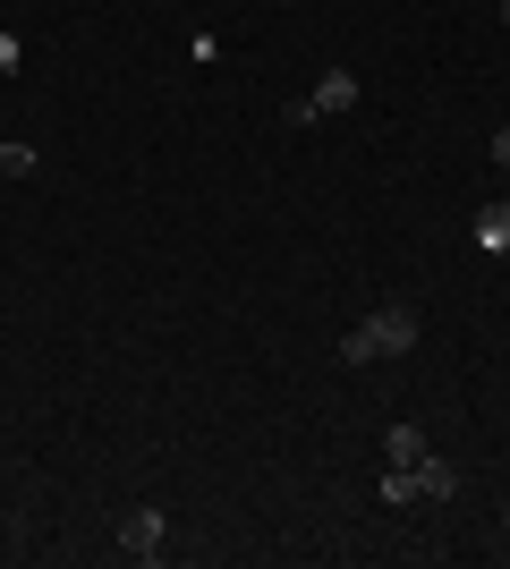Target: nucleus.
I'll list each match as a JSON object with an SVG mask.
<instances>
[{
	"label": "nucleus",
	"mask_w": 510,
	"mask_h": 569,
	"mask_svg": "<svg viewBox=\"0 0 510 569\" xmlns=\"http://www.w3.org/2000/svg\"><path fill=\"white\" fill-rule=\"evenodd\" d=\"M400 349H417V307H383V315H366L358 332L340 340L349 366H366V357H400Z\"/></svg>",
	"instance_id": "1"
},
{
	"label": "nucleus",
	"mask_w": 510,
	"mask_h": 569,
	"mask_svg": "<svg viewBox=\"0 0 510 569\" xmlns=\"http://www.w3.org/2000/svg\"><path fill=\"white\" fill-rule=\"evenodd\" d=\"M128 552H137V561H162V510H128Z\"/></svg>",
	"instance_id": "2"
},
{
	"label": "nucleus",
	"mask_w": 510,
	"mask_h": 569,
	"mask_svg": "<svg viewBox=\"0 0 510 569\" xmlns=\"http://www.w3.org/2000/svg\"><path fill=\"white\" fill-rule=\"evenodd\" d=\"M417 493L451 501V493H460V468H451V459H434V451H426V459H417Z\"/></svg>",
	"instance_id": "3"
},
{
	"label": "nucleus",
	"mask_w": 510,
	"mask_h": 569,
	"mask_svg": "<svg viewBox=\"0 0 510 569\" xmlns=\"http://www.w3.org/2000/svg\"><path fill=\"white\" fill-rule=\"evenodd\" d=\"M307 102H316V119H323V111H349V102H358V77H349V69H332V77H323V86H316Z\"/></svg>",
	"instance_id": "4"
},
{
	"label": "nucleus",
	"mask_w": 510,
	"mask_h": 569,
	"mask_svg": "<svg viewBox=\"0 0 510 569\" xmlns=\"http://www.w3.org/2000/svg\"><path fill=\"white\" fill-rule=\"evenodd\" d=\"M383 459H391V468H417V459H426V433H417V426H391Z\"/></svg>",
	"instance_id": "5"
},
{
	"label": "nucleus",
	"mask_w": 510,
	"mask_h": 569,
	"mask_svg": "<svg viewBox=\"0 0 510 569\" xmlns=\"http://www.w3.org/2000/svg\"><path fill=\"white\" fill-rule=\"evenodd\" d=\"M0 179H34V144H0Z\"/></svg>",
	"instance_id": "6"
},
{
	"label": "nucleus",
	"mask_w": 510,
	"mask_h": 569,
	"mask_svg": "<svg viewBox=\"0 0 510 569\" xmlns=\"http://www.w3.org/2000/svg\"><path fill=\"white\" fill-rule=\"evenodd\" d=\"M383 501H391V510H400V501H417V468H391V476H383Z\"/></svg>",
	"instance_id": "7"
},
{
	"label": "nucleus",
	"mask_w": 510,
	"mask_h": 569,
	"mask_svg": "<svg viewBox=\"0 0 510 569\" xmlns=\"http://www.w3.org/2000/svg\"><path fill=\"white\" fill-rule=\"evenodd\" d=\"M477 238H486V247H510V204H502V213H486V221H477Z\"/></svg>",
	"instance_id": "8"
},
{
	"label": "nucleus",
	"mask_w": 510,
	"mask_h": 569,
	"mask_svg": "<svg viewBox=\"0 0 510 569\" xmlns=\"http://www.w3.org/2000/svg\"><path fill=\"white\" fill-rule=\"evenodd\" d=\"M493 162H502V170H510V128H502V137H493Z\"/></svg>",
	"instance_id": "9"
}]
</instances>
